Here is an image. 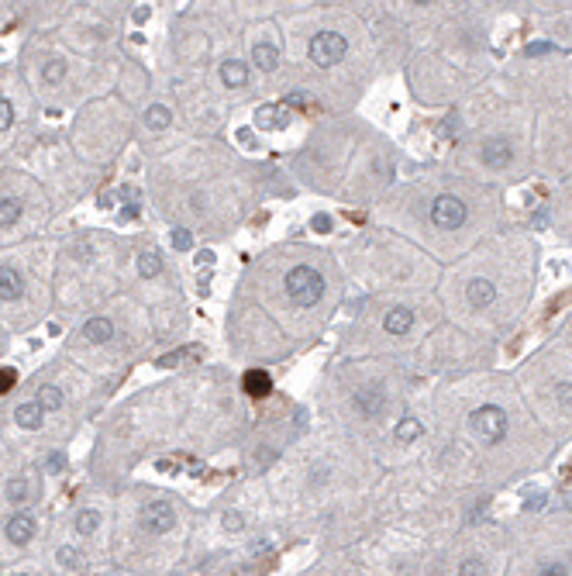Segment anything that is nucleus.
<instances>
[{
	"instance_id": "f257e3e1",
	"label": "nucleus",
	"mask_w": 572,
	"mask_h": 576,
	"mask_svg": "<svg viewBox=\"0 0 572 576\" xmlns=\"http://www.w3.org/2000/svg\"><path fill=\"white\" fill-rule=\"evenodd\" d=\"M325 293V276L311 266H293L286 273V297L297 304V307H314Z\"/></svg>"
},
{
	"instance_id": "f03ea898",
	"label": "nucleus",
	"mask_w": 572,
	"mask_h": 576,
	"mask_svg": "<svg viewBox=\"0 0 572 576\" xmlns=\"http://www.w3.org/2000/svg\"><path fill=\"white\" fill-rule=\"evenodd\" d=\"M345 52H348V39H345V35H338V32H321V35H314V39H311V45H307L311 62H314V66H321V69L338 66V62L345 59Z\"/></svg>"
},
{
	"instance_id": "7ed1b4c3",
	"label": "nucleus",
	"mask_w": 572,
	"mask_h": 576,
	"mask_svg": "<svg viewBox=\"0 0 572 576\" xmlns=\"http://www.w3.org/2000/svg\"><path fill=\"white\" fill-rule=\"evenodd\" d=\"M469 428L479 435V442H486V446H496V442L507 435V414L500 411L496 404H483L479 411L469 414Z\"/></svg>"
},
{
	"instance_id": "20e7f679",
	"label": "nucleus",
	"mask_w": 572,
	"mask_h": 576,
	"mask_svg": "<svg viewBox=\"0 0 572 576\" xmlns=\"http://www.w3.org/2000/svg\"><path fill=\"white\" fill-rule=\"evenodd\" d=\"M465 217H469V207H465V201H458V197H451V194L435 197V204H431V225H435V228L455 232V228H462V225H465Z\"/></svg>"
},
{
	"instance_id": "39448f33",
	"label": "nucleus",
	"mask_w": 572,
	"mask_h": 576,
	"mask_svg": "<svg viewBox=\"0 0 572 576\" xmlns=\"http://www.w3.org/2000/svg\"><path fill=\"white\" fill-rule=\"evenodd\" d=\"M142 528L152 532V535H165L176 528V511L165 504V500H152L142 507Z\"/></svg>"
},
{
	"instance_id": "423d86ee",
	"label": "nucleus",
	"mask_w": 572,
	"mask_h": 576,
	"mask_svg": "<svg viewBox=\"0 0 572 576\" xmlns=\"http://www.w3.org/2000/svg\"><path fill=\"white\" fill-rule=\"evenodd\" d=\"M479 159H483L486 169H507L510 159H514V149H510L507 138H490V142L479 149Z\"/></svg>"
},
{
	"instance_id": "0eeeda50",
	"label": "nucleus",
	"mask_w": 572,
	"mask_h": 576,
	"mask_svg": "<svg viewBox=\"0 0 572 576\" xmlns=\"http://www.w3.org/2000/svg\"><path fill=\"white\" fill-rule=\"evenodd\" d=\"M383 404H386V394H383V387H379V383L362 387V390L355 394V411L366 414V417H376V414L383 411Z\"/></svg>"
},
{
	"instance_id": "6e6552de",
	"label": "nucleus",
	"mask_w": 572,
	"mask_h": 576,
	"mask_svg": "<svg viewBox=\"0 0 572 576\" xmlns=\"http://www.w3.org/2000/svg\"><path fill=\"white\" fill-rule=\"evenodd\" d=\"M35 538V518L32 514H14L7 521V542L11 545H28Z\"/></svg>"
},
{
	"instance_id": "1a4fd4ad",
	"label": "nucleus",
	"mask_w": 572,
	"mask_h": 576,
	"mask_svg": "<svg viewBox=\"0 0 572 576\" xmlns=\"http://www.w3.org/2000/svg\"><path fill=\"white\" fill-rule=\"evenodd\" d=\"M25 293V276L14 269V266H0V300H21Z\"/></svg>"
},
{
	"instance_id": "9d476101",
	"label": "nucleus",
	"mask_w": 572,
	"mask_h": 576,
	"mask_svg": "<svg viewBox=\"0 0 572 576\" xmlns=\"http://www.w3.org/2000/svg\"><path fill=\"white\" fill-rule=\"evenodd\" d=\"M242 387H245L248 397H255V401H262V397H269L273 394V376L266 370H248L242 376Z\"/></svg>"
},
{
	"instance_id": "9b49d317",
	"label": "nucleus",
	"mask_w": 572,
	"mask_h": 576,
	"mask_svg": "<svg viewBox=\"0 0 572 576\" xmlns=\"http://www.w3.org/2000/svg\"><path fill=\"white\" fill-rule=\"evenodd\" d=\"M383 328H386V335H393V338L407 335V331L414 328V311H410V307H393V311H386Z\"/></svg>"
},
{
	"instance_id": "f8f14e48",
	"label": "nucleus",
	"mask_w": 572,
	"mask_h": 576,
	"mask_svg": "<svg viewBox=\"0 0 572 576\" xmlns=\"http://www.w3.org/2000/svg\"><path fill=\"white\" fill-rule=\"evenodd\" d=\"M83 338L93 342V345L111 342V338H114V321H111V318H90V321L83 325Z\"/></svg>"
},
{
	"instance_id": "ddd939ff",
	"label": "nucleus",
	"mask_w": 572,
	"mask_h": 576,
	"mask_svg": "<svg viewBox=\"0 0 572 576\" xmlns=\"http://www.w3.org/2000/svg\"><path fill=\"white\" fill-rule=\"evenodd\" d=\"M252 62H255L262 73H273V69L280 66V48H276L273 41H255V48H252Z\"/></svg>"
},
{
	"instance_id": "4468645a",
	"label": "nucleus",
	"mask_w": 572,
	"mask_h": 576,
	"mask_svg": "<svg viewBox=\"0 0 572 576\" xmlns=\"http://www.w3.org/2000/svg\"><path fill=\"white\" fill-rule=\"evenodd\" d=\"M14 421H18L21 428H28V431H35V428H41V421H45V408H41L39 401H28V404H18V408H14Z\"/></svg>"
},
{
	"instance_id": "2eb2a0df",
	"label": "nucleus",
	"mask_w": 572,
	"mask_h": 576,
	"mask_svg": "<svg viewBox=\"0 0 572 576\" xmlns=\"http://www.w3.org/2000/svg\"><path fill=\"white\" fill-rule=\"evenodd\" d=\"M221 83L231 86V90L245 86L248 83V66L242 62V59H224V62H221Z\"/></svg>"
},
{
	"instance_id": "dca6fc26",
	"label": "nucleus",
	"mask_w": 572,
	"mask_h": 576,
	"mask_svg": "<svg viewBox=\"0 0 572 576\" xmlns=\"http://www.w3.org/2000/svg\"><path fill=\"white\" fill-rule=\"evenodd\" d=\"M465 297H469V304H472V307H479V311H483V307H490L493 300H496V287H493L490 280H472V283H469V290H465Z\"/></svg>"
},
{
	"instance_id": "f3484780",
	"label": "nucleus",
	"mask_w": 572,
	"mask_h": 576,
	"mask_svg": "<svg viewBox=\"0 0 572 576\" xmlns=\"http://www.w3.org/2000/svg\"><path fill=\"white\" fill-rule=\"evenodd\" d=\"M421 431H424V424H421L417 417H410V414H407L404 421H397V431H393V435H397V442H400V446H410L414 438H421Z\"/></svg>"
},
{
	"instance_id": "a211bd4d",
	"label": "nucleus",
	"mask_w": 572,
	"mask_h": 576,
	"mask_svg": "<svg viewBox=\"0 0 572 576\" xmlns=\"http://www.w3.org/2000/svg\"><path fill=\"white\" fill-rule=\"evenodd\" d=\"M145 124L149 128H156V131H163V128H169V121H172V111L165 107V104H152V107H145Z\"/></svg>"
},
{
	"instance_id": "6ab92c4d",
	"label": "nucleus",
	"mask_w": 572,
	"mask_h": 576,
	"mask_svg": "<svg viewBox=\"0 0 572 576\" xmlns=\"http://www.w3.org/2000/svg\"><path fill=\"white\" fill-rule=\"evenodd\" d=\"M21 221V201L18 197H4L0 201V228H14Z\"/></svg>"
},
{
	"instance_id": "aec40b11",
	"label": "nucleus",
	"mask_w": 572,
	"mask_h": 576,
	"mask_svg": "<svg viewBox=\"0 0 572 576\" xmlns=\"http://www.w3.org/2000/svg\"><path fill=\"white\" fill-rule=\"evenodd\" d=\"M255 118H259V128H286V121H290V114L280 107H262Z\"/></svg>"
},
{
	"instance_id": "412c9836",
	"label": "nucleus",
	"mask_w": 572,
	"mask_h": 576,
	"mask_svg": "<svg viewBox=\"0 0 572 576\" xmlns=\"http://www.w3.org/2000/svg\"><path fill=\"white\" fill-rule=\"evenodd\" d=\"M138 273L149 276V280L159 276V273H163V259H159V252H142V255H138Z\"/></svg>"
},
{
	"instance_id": "4be33fe9",
	"label": "nucleus",
	"mask_w": 572,
	"mask_h": 576,
	"mask_svg": "<svg viewBox=\"0 0 572 576\" xmlns=\"http://www.w3.org/2000/svg\"><path fill=\"white\" fill-rule=\"evenodd\" d=\"M28 494H32V483H28L25 476H14V480L7 483V500H11V504H25Z\"/></svg>"
},
{
	"instance_id": "5701e85b",
	"label": "nucleus",
	"mask_w": 572,
	"mask_h": 576,
	"mask_svg": "<svg viewBox=\"0 0 572 576\" xmlns=\"http://www.w3.org/2000/svg\"><path fill=\"white\" fill-rule=\"evenodd\" d=\"M97 528H100V514H97L93 507H86V511L76 514V532H80V535H93Z\"/></svg>"
},
{
	"instance_id": "b1692460",
	"label": "nucleus",
	"mask_w": 572,
	"mask_h": 576,
	"mask_svg": "<svg viewBox=\"0 0 572 576\" xmlns=\"http://www.w3.org/2000/svg\"><path fill=\"white\" fill-rule=\"evenodd\" d=\"M41 80L52 83V86H55V83H62V80H66V62H62V59H48V62L41 66Z\"/></svg>"
},
{
	"instance_id": "393cba45",
	"label": "nucleus",
	"mask_w": 572,
	"mask_h": 576,
	"mask_svg": "<svg viewBox=\"0 0 572 576\" xmlns=\"http://www.w3.org/2000/svg\"><path fill=\"white\" fill-rule=\"evenodd\" d=\"M39 404L45 408V411H59V408H62V390H59V387H41Z\"/></svg>"
},
{
	"instance_id": "a878e982",
	"label": "nucleus",
	"mask_w": 572,
	"mask_h": 576,
	"mask_svg": "<svg viewBox=\"0 0 572 576\" xmlns=\"http://www.w3.org/2000/svg\"><path fill=\"white\" fill-rule=\"evenodd\" d=\"M55 563H59L62 570H76V566H80V552H76L73 545H62V549L55 552Z\"/></svg>"
},
{
	"instance_id": "bb28decb",
	"label": "nucleus",
	"mask_w": 572,
	"mask_h": 576,
	"mask_svg": "<svg viewBox=\"0 0 572 576\" xmlns=\"http://www.w3.org/2000/svg\"><path fill=\"white\" fill-rule=\"evenodd\" d=\"M458 576H486V566H483V559H476V556L462 559V566H458Z\"/></svg>"
},
{
	"instance_id": "cd10ccee",
	"label": "nucleus",
	"mask_w": 572,
	"mask_h": 576,
	"mask_svg": "<svg viewBox=\"0 0 572 576\" xmlns=\"http://www.w3.org/2000/svg\"><path fill=\"white\" fill-rule=\"evenodd\" d=\"M169 242H172V248H179V252H190L193 248V235L186 228H172V239Z\"/></svg>"
},
{
	"instance_id": "c85d7f7f",
	"label": "nucleus",
	"mask_w": 572,
	"mask_h": 576,
	"mask_svg": "<svg viewBox=\"0 0 572 576\" xmlns=\"http://www.w3.org/2000/svg\"><path fill=\"white\" fill-rule=\"evenodd\" d=\"M534 576H569V570H566L562 563H541Z\"/></svg>"
},
{
	"instance_id": "c756f323",
	"label": "nucleus",
	"mask_w": 572,
	"mask_h": 576,
	"mask_svg": "<svg viewBox=\"0 0 572 576\" xmlns=\"http://www.w3.org/2000/svg\"><path fill=\"white\" fill-rule=\"evenodd\" d=\"M555 401L562 408H572V383H555Z\"/></svg>"
},
{
	"instance_id": "7c9ffc66",
	"label": "nucleus",
	"mask_w": 572,
	"mask_h": 576,
	"mask_svg": "<svg viewBox=\"0 0 572 576\" xmlns=\"http://www.w3.org/2000/svg\"><path fill=\"white\" fill-rule=\"evenodd\" d=\"M11 121H14V111H11V100H4L0 97V135L11 128Z\"/></svg>"
},
{
	"instance_id": "2f4dec72",
	"label": "nucleus",
	"mask_w": 572,
	"mask_h": 576,
	"mask_svg": "<svg viewBox=\"0 0 572 576\" xmlns=\"http://www.w3.org/2000/svg\"><path fill=\"white\" fill-rule=\"evenodd\" d=\"M14 383H18V373L11 370V366H4V370H0V394H7Z\"/></svg>"
},
{
	"instance_id": "473e14b6",
	"label": "nucleus",
	"mask_w": 572,
	"mask_h": 576,
	"mask_svg": "<svg viewBox=\"0 0 572 576\" xmlns=\"http://www.w3.org/2000/svg\"><path fill=\"white\" fill-rule=\"evenodd\" d=\"M45 466H48L52 473H59V469H66V453H48V459H45Z\"/></svg>"
},
{
	"instance_id": "72a5a7b5",
	"label": "nucleus",
	"mask_w": 572,
	"mask_h": 576,
	"mask_svg": "<svg viewBox=\"0 0 572 576\" xmlns=\"http://www.w3.org/2000/svg\"><path fill=\"white\" fill-rule=\"evenodd\" d=\"M221 525H224L228 532H238V528H242V514H235V511H228V514L221 518Z\"/></svg>"
},
{
	"instance_id": "f704fd0d",
	"label": "nucleus",
	"mask_w": 572,
	"mask_h": 576,
	"mask_svg": "<svg viewBox=\"0 0 572 576\" xmlns=\"http://www.w3.org/2000/svg\"><path fill=\"white\" fill-rule=\"evenodd\" d=\"M311 225H314V232H321V235H327V232H331V217H327V214H314V221H311Z\"/></svg>"
},
{
	"instance_id": "c9c22d12",
	"label": "nucleus",
	"mask_w": 572,
	"mask_h": 576,
	"mask_svg": "<svg viewBox=\"0 0 572 576\" xmlns=\"http://www.w3.org/2000/svg\"><path fill=\"white\" fill-rule=\"evenodd\" d=\"M135 217H138V201H131V204L121 210V221H135Z\"/></svg>"
},
{
	"instance_id": "e433bc0d",
	"label": "nucleus",
	"mask_w": 572,
	"mask_h": 576,
	"mask_svg": "<svg viewBox=\"0 0 572 576\" xmlns=\"http://www.w3.org/2000/svg\"><path fill=\"white\" fill-rule=\"evenodd\" d=\"M179 359H183V352H169V356H163V359H159V366H176Z\"/></svg>"
},
{
	"instance_id": "4c0bfd02",
	"label": "nucleus",
	"mask_w": 572,
	"mask_h": 576,
	"mask_svg": "<svg viewBox=\"0 0 572 576\" xmlns=\"http://www.w3.org/2000/svg\"><path fill=\"white\" fill-rule=\"evenodd\" d=\"M541 507H545V494L528 497V511H541Z\"/></svg>"
},
{
	"instance_id": "58836bf2",
	"label": "nucleus",
	"mask_w": 572,
	"mask_h": 576,
	"mask_svg": "<svg viewBox=\"0 0 572 576\" xmlns=\"http://www.w3.org/2000/svg\"><path fill=\"white\" fill-rule=\"evenodd\" d=\"M545 52H552V45H531L528 48V55H545Z\"/></svg>"
},
{
	"instance_id": "ea45409f",
	"label": "nucleus",
	"mask_w": 572,
	"mask_h": 576,
	"mask_svg": "<svg viewBox=\"0 0 572 576\" xmlns=\"http://www.w3.org/2000/svg\"><path fill=\"white\" fill-rule=\"evenodd\" d=\"M197 262H200V266H204V262L210 266V262H214V252H204V255H197Z\"/></svg>"
},
{
	"instance_id": "a19ab883",
	"label": "nucleus",
	"mask_w": 572,
	"mask_h": 576,
	"mask_svg": "<svg viewBox=\"0 0 572 576\" xmlns=\"http://www.w3.org/2000/svg\"><path fill=\"white\" fill-rule=\"evenodd\" d=\"M18 576H32V573H18Z\"/></svg>"
}]
</instances>
